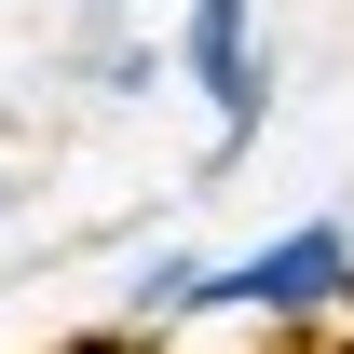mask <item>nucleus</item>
Returning <instances> with one entry per match:
<instances>
[{"label":"nucleus","instance_id":"obj_1","mask_svg":"<svg viewBox=\"0 0 354 354\" xmlns=\"http://www.w3.org/2000/svg\"><path fill=\"white\" fill-rule=\"evenodd\" d=\"M327 300H354V218H300V232H272V245H245L218 272L150 286V313H327Z\"/></svg>","mask_w":354,"mask_h":354},{"label":"nucleus","instance_id":"obj_2","mask_svg":"<svg viewBox=\"0 0 354 354\" xmlns=\"http://www.w3.org/2000/svg\"><path fill=\"white\" fill-rule=\"evenodd\" d=\"M191 82L218 95V150H245V136H259V14H245V0H191Z\"/></svg>","mask_w":354,"mask_h":354}]
</instances>
